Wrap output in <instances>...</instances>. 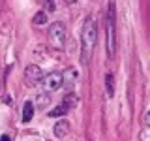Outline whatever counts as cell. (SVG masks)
Returning <instances> with one entry per match:
<instances>
[{
	"instance_id": "cell-1",
	"label": "cell",
	"mask_w": 150,
	"mask_h": 141,
	"mask_svg": "<svg viewBox=\"0 0 150 141\" xmlns=\"http://www.w3.org/2000/svg\"><path fill=\"white\" fill-rule=\"evenodd\" d=\"M116 8L115 2H109L107 8V19H105V26H107V55L109 58H115L116 55Z\"/></svg>"
},
{
	"instance_id": "cell-2",
	"label": "cell",
	"mask_w": 150,
	"mask_h": 141,
	"mask_svg": "<svg viewBox=\"0 0 150 141\" xmlns=\"http://www.w3.org/2000/svg\"><path fill=\"white\" fill-rule=\"evenodd\" d=\"M96 40H98V26H96V21L92 17H88L84 21V26H83V62L86 64L88 62V56H90L94 45H96Z\"/></svg>"
},
{
	"instance_id": "cell-3",
	"label": "cell",
	"mask_w": 150,
	"mask_h": 141,
	"mask_svg": "<svg viewBox=\"0 0 150 141\" xmlns=\"http://www.w3.org/2000/svg\"><path fill=\"white\" fill-rule=\"evenodd\" d=\"M49 40L53 47L56 49H62L64 43H66V26L62 23H53V25L49 26Z\"/></svg>"
},
{
	"instance_id": "cell-4",
	"label": "cell",
	"mask_w": 150,
	"mask_h": 141,
	"mask_svg": "<svg viewBox=\"0 0 150 141\" xmlns=\"http://www.w3.org/2000/svg\"><path fill=\"white\" fill-rule=\"evenodd\" d=\"M43 88H45V92H53V90H58L60 87L64 85V73H60V72H51V73H47L45 77H43Z\"/></svg>"
},
{
	"instance_id": "cell-5",
	"label": "cell",
	"mask_w": 150,
	"mask_h": 141,
	"mask_svg": "<svg viewBox=\"0 0 150 141\" xmlns=\"http://www.w3.org/2000/svg\"><path fill=\"white\" fill-rule=\"evenodd\" d=\"M25 79H26L28 85H38L40 81H43V73H41L40 66H36V64L26 66L25 68Z\"/></svg>"
},
{
	"instance_id": "cell-6",
	"label": "cell",
	"mask_w": 150,
	"mask_h": 141,
	"mask_svg": "<svg viewBox=\"0 0 150 141\" xmlns=\"http://www.w3.org/2000/svg\"><path fill=\"white\" fill-rule=\"evenodd\" d=\"M69 134V122L68 120H58L54 124V135L56 137H66Z\"/></svg>"
},
{
	"instance_id": "cell-7",
	"label": "cell",
	"mask_w": 150,
	"mask_h": 141,
	"mask_svg": "<svg viewBox=\"0 0 150 141\" xmlns=\"http://www.w3.org/2000/svg\"><path fill=\"white\" fill-rule=\"evenodd\" d=\"M77 77H79V72H77L75 68L68 70V72L64 73V87H66V88H71V87H73V83L77 81Z\"/></svg>"
},
{
	"instance_id": "cell-8",
	"label": "cell",
	"mask_w": 150,
	"mask_h": 141,
	"mask_svg": "<svg viewBox=\"0 0 150 141\" xmlns=\"http://www.w3.org/2000/svg\"><path fill=\"white\" fill-rule=\"evenodd\" d=\"M34 109H36V105L32 102H25V107H23V122H30L32 120Z\"/></svg>"
},
{
	"instance_id": "cell-9",
	"label": "cell",
	"mask_w": 150,
	"mask_h": 141,
	"mask_svg": "<svg viewBox=\"0 0 150 141\" xmlns=\"http://www.w3.org/2000/svg\"><path fill=\"white\" fill-rule=\"evenodd\" d=\"M105 88H107V98H112L115 94V81H112V73L105 75Z\"/></svg>"
},
{
	"instance_id": "cell-10",
	"label": "cell",
	"mask_w": 150,
	"mask_h": 141,
	"mask_svg": "<svg viewBox=\"0 0 150 141\" xmlns=\"http://www.w3.org/2000/svg\"><path fill=\"white\" fill-rule=\"evenodd\" d=\"M47 103H49V96H47V92H40V94H36V105L38 107H47Z\"/></svg>"
},
{
	"instance_id": "cell-11",
	"label": "cell",
	"mask_w": 150,
	"mask_h": 141,
	"mask_svg": "<svg viewBox=\"0 0 150 141\" xmlns=\"http://www.w3.org/2000/svg\"><path fill=\"white\" fill-rule=\"evenodd\" d=\"M66 113H68V107H66L64 103H60V105H56L53 111H49V117H64Z\"/></svg>"
},
{
	"instance_id": "cell-12",
	"label": "cell",
	"mask_w": 150,
	"mask_h": 141,
	"mask_svg": "<svg viewBox=\"0 0 150 141\" xmlns=\"http://www.w3.org/2000/svg\"><path fill=\"white\" fill-rule=\"evenodd\" d=\"M77 102H79V100H77V96L69 92L68 96H66V102H64V105L68 107V109H71V107H75V105H77Z\"/></svg>"
},
{
	"instance_id": "cell-13",
	"label": "cell",
	"mask_w": 150,
	"mask_h": 141,
	"mask_svg": "<svg viewBox=\"0 0 150 141\" xmlns=\"http://www.w3.org/2000/svg\"><path fill=\"white\" fill-rule=\"evenodd\" d=\"M34 23H36V25H45V23H47V13L45 11L36 13V15H34Z\"/></svg>"
},
{
	"instance_id": "cell-14",
	"label": "cell",
	"mask_w": 150,
	"mask_h": 141,
	"mask_svg": "<svg viewBox=\"0 0 150 141\" xmlns=\"http://www.w3.org/2000/svg\"><path fill=\"white\" fill-rule=\"evenodd\" d=\"M0 141H9V137H8V135H2V137H0Z\"/></svg>"
},
{
	"instance_id": "cell-15",
	"label": "cell",
	"mask_w": 150,
	"mask_h": 141,
	"mask_svg": "<svg viewBox=\"0 0 150 141\" xmlns=\"http://www.w3.org/2000/svg\"><path fill=\"white\" fill-rule=\"evenodd\" d=\"M146 124L150 126V111H148V115H146Z\"/></svg>"
}]
</instances>
